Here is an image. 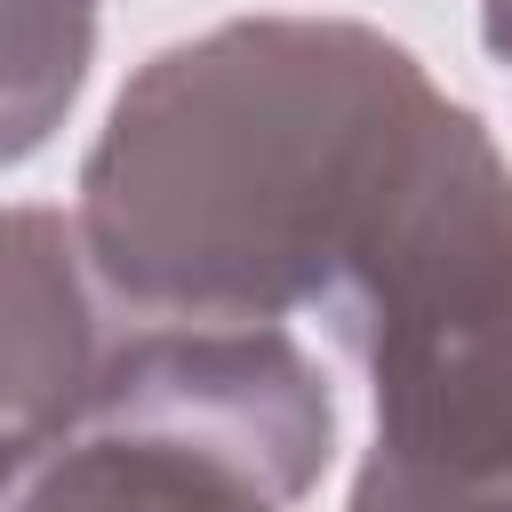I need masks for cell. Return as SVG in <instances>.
<instances>
[{
  "label": "cell",
  "instance_id": "1",
  "mask_svg": "<svg viewBox=\"0 0 512 512\" xmlns=\"http://www.w3.org/2000/svg\"><path fill=\"white\" fill-rule=\"evenodd\" d=\"M440 112L432 72L352 16H232L152 48L80 160V248L112 312L280 328L320 304Z\"/></svg>",
  "mask_w": 512,
  "mask_h": 512
},
{
  "label": "cell",
  "instance_id": "2",
  "mask_svg": "<svg viewBox=\"0 0 512 512\" xmlns=\"http://www.w3.org/2000/svg\"><path fill=\"white\" fill-rule=\"evenodd\" d=\"M320 312L368 376V456L448 488L512 480V168L472 104L440 96Z\"/></svg>",
  "mask_w": 512,
  "mask_h": 512
},
{
  "label": "cell",
  "instance_id": "3",
  "mask_svg": "<svg viewBox=\"0 0 512 512\" xmlns=\"http://www.w3.org/2000/svg\"><path fill=\"white\" fill-rule=\"evenodd\" d=\"M336 400L288 328L128 320L88 400L0 456V512H296Z\"/></svg>",
  "mask_w": 512,
  "mask_h": 512
},
{
  "label": "cell",
  "instance_id": "4",
  "mask_svg": "<svg viewBox=\"0 0 512 512\" xmlns=\"http://www.w3.org/2000/svg\"><path fill=\"white\" fill-rule=\"evenodd\" d=\"M104 288L64 208H0V456L64 424L104 352Z\"/></svg>",
  "mask_w": 512,
  "mask_h": 512
},
{
  "label": "cell",
  "instance_id": "5",
  "mask_svg": "<svg viewBox=\"0 0 512 512\" xmlns=\"http://www.w3.org/2000/svg\"><path fill=\"white\" fill-rule=\"evenodd\" d=\"M96 64V0H0V168L32 160L80 104Z\"/></svg>",
  "mask_w": 512,
  "mask_h": 512
},
{
  "label": "cell",
  "instance_id": "6",
  "mask_svg": "<svg viewBox=\"0 0 512 512\" xmlns=\"http://www.w3.org/2000/svg\"><path fill=\"white\" fill-rule=\"evenodd\" d=\"M480 40H488V56L512 72V0H480Z\"/></svg>",
  "mask_w": 512,
  "mask_h": 512
}]
</instances>
